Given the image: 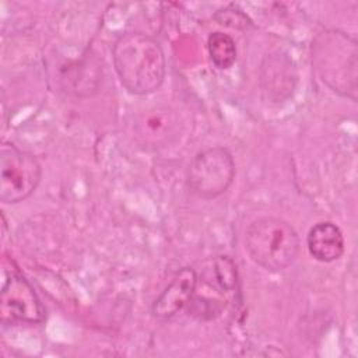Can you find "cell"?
<instances>
[{
    "instance_id": "obj_6",
    "label": "cell",
    "mask_w": 358,
    "mask_h": 358,
    "mask_svg": "<svg viewBox=\"0 0 358 358\" xmlns=\"http://www.w3.org/2000/svg\"><path fill=\"white\" fill-rule=\"evenodd\" d=\"M45 317V306L25 277L13 268L4 273L0 292L1 323H42Z\"/></svg>"
},
{
    "instance_id": "obj_10",
    "label": "cell",
    "mask_w": 358,
    "mask_h": 358,
    "mask_svg": "<svg viewBox=\"0 0 358 358\" xmlns=\"http://www.w3.org/2000/svg\"><path fill=\"white\" fill-rule=\"evenodd\" d=\"M207 50L210 60L218 70H228L236 60V45L231 35L224 32H213L207 39Z\"/></svg>"
},
{
    "instance_id": "obj_5",
    "label": "cell",
    "mask_w": 358,
    "mask_h": 358,
    "mask_svg": "<svg viewBox=\"0 0 358 358\" xmlns=\"http://www.w3.org/2000/svg\"><path fill=\"white\" fill-rule=\"evenodd\" d=\"M42 168L38 158L11 143L0 148V200L15 204L28 199L38 187Z\"/></svg>"
},
{
    "instance_id": "obj_3",
    "label": "cell",
    "mask_w": 358,
    "mask_h": 358,
    "mask_svg": "<svg viewBox=\"0 0 358 358\" xmlns=\"http://www.w3.org/2000/svg\"><path fill=\"white\" fill-rule=\"evenodd\" d=\"M315 62L323 81L334 91L350 96L355 95V88L348 84H357V43L341 32L326 31L316 38Z\"/></svg>"
},
{
    "instance_id": "obj_8",
    "label": "cell",
    "mask_w": 358,
    "mask_h": 358,
    "mask_svg": "<svg viewBox=\"0 0 358 358\" xmlns=\"http://www.w3.org/2000/svg\"><path fill=\"white\" fill-rule=\"evenodd\" d=\"M306 246L315 260L331 263L343 256L345 242L341 229L336 224L322 221L309 229Z\"/></svg>"
},
{
    "instance_id": "obj_4",
    "label": "cell",
    "mask_w": 358,
    "mask_h": 358,
    "mask_svg": "<svg viewBox=\"0 0 358 358\" xmlns=\"http://www.w3.org/2000/svg\"><path fill=\"white\" fill-rule=\"evenodd\" d=\"M235 178V161L224 147H211L197 152L189 162L186 182L199 197L211 200L228 190Z\"/></svg>"
},
{
    "instance_id": "obj_11",
    "label": "cell",
    "mask_w": 358,
    "mask_h": 358,
    "mask_svg": "<svg viewBox=\"0 0 358 358\" xmlns=\"http://www.w3.org/2000/svg\"><path fill=\"white\" fill-rule=\"evenodd\" d=\"M224 308H225V301L193 295L190 303L187 305V312L189 315L200 320H208L218 316Z\"/></svg>"
},
{
    "instance_id": "obj_2",
    "label": "cell",
    "mask_w": 358,
    "mask_h": 358,
    "mask_svg": "<svg viewBox=\"0 0 358 358\" xmlns=\"http://www.w3.org/2000/svg\"><path fill=\"white\" fill-rule=\"evenodd\" d=\"M245 248L250 259L268 271H282L296 259L299 238L294 227L277 217H260L246 229Z\"/></svg>"
},
{
    "instance_id": "obj_1",
    "label": "cell",
    "mask_w": 358,
    "mask_h": 358,
    "mask_svg": "<svg viewBox=\"0 0 358 358\" xmlns=\"http://www.w3.org/2000/svg\"><path fill=\"white\" fill-rule=\"evenodd\" d=\"M113 66L122 85L134 95L159 90L166 74L161 45L143 32L120 35L112 48Z\"/></svg>"
},
{
    "instance_id": "obj_7",
    "label": "cell",
    "mask_w": 358,
    "mask_h": 358,
    "mask_svg": "<svg viewBox=\"0 0 358 358\" xmlns=\"http://www.w3.org/2000/svg\"><path fill=\"white\" fill-rule=\"evenodd\" d=\"M197 282L199 275L196 270L192 267H182L154 301L151 306L152 316L158 320H168L186 309L196 292Z\"/></svg>"
},
{
    "instance_id": "obj_9",
    "label": "cell",
    "mask_w": 358,
    "mask_h": 358,
    "mask_svg": "<svg viewBox=\"0 0 358 358\" xmlns=\"http://www.w3.org/2000/svg\"><path fill=\"white\" fill-rule=\"evenodd\" d=\"M203 280L222 294L235 292L238 285L236 267L229 257L218 256L211 262V266L206 268Z\"/></svg>"
}]
</instances>
